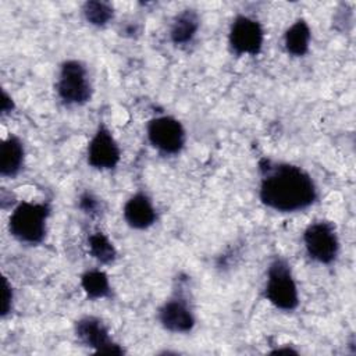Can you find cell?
<instances>
[{"label": "cell", "mask_w": 356, "mask_h": 356, "mask_svg": "<svg viewBox=\"0 0 356 356\" xmlns=\"http://www.w3.org/2000/svg\"><path fill=\"white\" fill-rule=\"evenodd\" d=\"M75 335L79 342L96 353L122 355L125 350L113 341L106 324L95 316H83L75 321Z\"/></svg>", "instance_id": "obj_8"}, {"label": "cell", "mask_w": 356, "mask_h": 356, "mask_svg": "<svg viewBox=\"0 0 356 356\" xmlns=\"http://www.w3.org/2000/svg\"><path fill=\"white\" fill-rule=\"evenodd\" d=\"M15 108L13 97L3 89L1 90V115L10 114Z\"/></svg>", "instance_id": "obj_20"}, {"label": "cell", "mask_w": 356, "mask_h": 356, "mask_svg": "<svg viewBox=\"0 0 356 356\" xmlns=\"http://www.w3.org/2000/svg\"><path fill=\"white\" fill-rule=\"evenodd\" d=\"M264 293L267 300L282 312H293L299 306V292L291 264L284 257H275L267 268Z\"/></svg>", "instance_id": "obj_3"}, {"label": "cell", "mask_w": 356, "mask_h": 356, "mask_svg": "<svg viewBox=\"0 0 356 356\" xmlns=\"http://www.w3.org/2000/svg\"><path fill=\"white\" fill-rule=\"evenodd\" d=\"M303 243L309 257L320 264H331L339 253V238L334 222L313 221L303 231Z\"/></svg>", "instance_id": "obj_5"}, {"label": "cell", "mask_w": 356, "mask_h": 356, "mask_svg": "<svg viewBox=\"0 0 356 356\" xmlns=\"http://www.w3.org/2000/svg\"><path fill=\"white\" fill-rule=\"evenodd\" d=\"M25 161V147L21 139L15 135H8L0 147V175L14 178L17 177Z\"/></svg>", "instance_id": "obj_12"}, {"label": "cell", "mask_w": 356, "mask_h": 356, "mask_svg": "<svg viewBox=\"0 0 356 356\" xmlns=\"http://www.w3.org/2000/svg\"><path fill=\"white\" fill-rule=\"evenodd\" d=\"M264 42V31L259 21L248 15H236L231 24L228 43L236 56H257Z\"/></svg>", "instance_id": "obj_7"}, {"label": "cell", "mask_w": 356, "mask_h": 356, "mask_svg": "<svg viewBox=\"0 0 356 356\" xmlns=\"http://www.w3.org/2000/svg\"><path fill=\"white\" fill-rule=\"evenodd\" d=\"M271 353H298L295 349H291V348H286V349H275V350H271Z\"/></svg>", "instance_id": "obj_21"}, {"label": "cell", "mask_w": 356, "mask_h": 356, "mask_svg": "<svg viewBox=\"0 0 356 356\" xmlns=\"http://www.w3.org/2000/svg\"><path fill=\"white\" fill-rule=\"evenodd\" d=\"M125 222L134 229H146L157 220V211L152 199L145 192L134 193L122 209Z\"/></svg>", "instance_id": "obj_11"}, {"label": "cell", "mask_w": 356, "mask_h": 356, "mask_svg": "<svg viewBox=\"0 0 356 356\" xmlns=\"http://www.w3.org/2000/svg\"><path fill=\"white\" fill-rule=\"evenodd\" d=\"M312 31L306 19L298 18L284 33V46L292 57H303L309 53Z\"/></svg>", "instance_id": "obj_14"}, {"label": "cell", "mask_w": 356, "mask_h": 356, "mask_svg": "<svg viewBox=\"0 0 356 356\" xmlns=\"http://www.w3.org/2000/svg\"><path fill=\"white\" fill-rule=\"evenodd\" d=\"M89 253L102 264H111L117 259V249L106 234L102 231L93 232L88 236Z\"/></svg>", "instance_id": "obj_16"}, {"label": "cell", "mask_w": 356, "mask_h": 356, "mask_svg": "<svg viewBox=\"0 0 356 356\" xmlns=\"http://www.w3.org/2000/svg\"><path fill=\"white\" fill-rule=\"evenodd\" d=\"M259 168L261 174L259 197L266 207L280 213H295L310 207L317 200V186L302 167L263 159Z\"/></svg>", "instance_id": "obj_1"}, {"label": "cell", "mask_w": 356, "mask_h": 356, "mask_svg": "<svg viewBox=\"0 0 356 356\" xmlns=\"http://www.w3.org/2000/svg\"><path fill=\"white\" fill-rule=\"evenodd\" d=\"M56 92L65 106H82L88 103L93 89L86 65L79 60H65L60 65Z\"/></svg>", "instance_id": "obj_4"}, {"label": "cell", "mask_w": 356, "mask_h": 356, "mask_svg": "<svg viewBox=\"0 0 356 356\" xmlns=\"http://www.w3.org/2000/svg\"><path fill=\"white\" fill-rule=\"evenodd\" d=\"M78 206L86 214H96L99 210V200L90 192H83L79 196Z\"/></svg>", "instance_id": "obj_18"}, {"label": "cell", "mask_w": 356, "mask_h": 356, "mask_svg": "<svg viewBox=\"0 0 356 356\" xmlns=\"http://www.w3.org/2000/svg\"><path fill=\"white\" fill-rule=\"evenodd\" d=\"M81 286L90 300H97L110 296L111 286L108 277L104 271L93 268L88 270L81 275Z\"/></svg>", "instance_id": "obj_15"}, {"label": "cell", "mask_w": 356, "mask_h": 356, "mask_svg": "<svg viewBox=\"0 0 356 356\" xmlns=\"http://www.w3.org/2000/svg\"><path fill=\"white\" fill-rule=\"evenodd\" d=\"M150 145L164 154H178L186 142V132L179 120L171 115L152 118L146 127Z\"/></svg>", "instance_id": "obj_6"}, {"label": "cell", "mask_w": 356, "mask_h": 356, "mask_svg": "<svg viewBox=\"0 0 356 356\" xmlns=\"http://www.w3.org/2000/svg\"><path fill=\"white\" fill-rule=\"evenodd\" d=\"M199 26L200 19L197 13L192 8H186L174 18L170 29V39L175 46L188 44L196 36Z\"/></svg>", "instance_id": "obj_13"}, {"label": "cell", "mask_w": 356, "mask_h": 356, "mask_svg": "<svg viewBox=\"0 0 356 356\" xmlns=\"http://www.w3.org/2000/svg\"><path fill=\"white\" fill-rule=\"evenodd\" d=\"M82 13H83L85 19L90 25H95V26H104L114 17L113 6L110 3L97 1V0L86 1L82 6Z\"/></svg>", "instance_id": "obj_17"}, {"label": "cell", "mask_w": 356, "mask_h": 356, "mask_svg": "<svg viewBox=\"0 0 356 356\" xmlns=\"http://www.w3.org/2000/svg\"><path fill=\"white\" fill-rule=\"evenodd\" d=\"M50 211L49 203L19 202L8 218L10 234L22 243H40L46 236Z\"/></svg>", "instance_id": "obj_2"}, {"label": "cell", "mask_w": 356, "mask_h": 356, "mask_svg": "<svg viewBox=\"0 0 356 356\" xmlns=\"http://www.w3.org/2000/svg\"><path fill=\"white\" fill-rule=\"evenodd\" d=\"M159 321L164 330L175 334H186L196 324L189 302L181 293L172 295L160 306Z\"/></svg>", "instance_id": "obj_10"}, {"label": "cell", "mask_w": 356, "mask_h": 356, "mask_svg": "<svg viewBox=\"0 0 356 356\" xmlns=\"http://www.w3.org/2000/svg\"><path fill=\"white\" fill-rule=\"evenodd\" d=\"M13 298H14L13 288H11L8 280L4 278V305H3V310H1V317H6L11 312Z\"/></svg>", "instance_id": "obj_19"}, {"label": "cell", "mask_w": 356, "mask_h": 356, "mask_svg": "<svg viewBox=\"0 0 356 356\" xmlns=\"http://www.w3.org/2000/svg\"><path fill=\"white\" fill-rule=\"evenodd\" d=\"M121 160V149L111 131L100 124L88 145V164L96 170H113Z\"/></svg>", "instance_id": "obj_9"}]
</instances>
